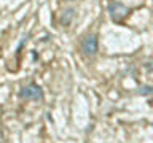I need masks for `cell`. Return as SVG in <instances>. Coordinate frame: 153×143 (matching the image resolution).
<instances>
[{"label": "cell", "mask_w": 153, "mask_h": 143, "mask_svg": "<svg viewBox=\"0 0 153 143\" xmlns=\"http://www.w3.org/2000/svg\"><path fill=\"white\" fill-rule=\"evenodd\" d=\"M97 49H99V43H97V37L94 33H91L81 41V51H83L85 56L88 57H94L97 54Z\"/></svg>", "instance_id": "obj_1"}, {"label": "cell", "mask_w": 153, "mask_h": 143, "mask_svg": "<svg viewBox=\"0 0 153 143\" xmlns=\"http://www.w3.org/2000/svg\"><path fill=\"white\" fill-rule=\"evenodd\" d=\"M108 13H110V18L118 22V21H123L129 14V8L120 2H112L108 5Z\"/></svg>", "instance_id": "obj_2"}, {"label": "cell", "mask_w": 153, "mask_h": 143, "mask_svg": "<svg viewBox=\"0 0 153 143\" xmlns=\"http://www.w3.org/2000/svg\"><path fill=\"white\" fill-rule=\"evenodd\" d=\"M19 95H21L22 99H32V100H43V91L40 86L37 84H27L24 86V88L21 89V92H19Z\"/></svg>", "instance_id": "obj_3"}, {"label": "cell", "mask_w": 153, "mask_h": 143, "mask_svg": "<svg viewBox=\"0 0 153 143\" xmlns=\"http://www.w3.org/2000/svg\"><path fill=\"white\" fill-rule=\"evenodd\" d=\"M65 13H67V14H65V18L62 16V24H69V21H70L72 18H74V13H75V11H74V10L70 8V10H67Z\"/></svg>", "instance_id": "obj_4"}, {"label": "cell", "mask_w": 153, "mask_h": 143, "mask_svg": "<svg viewBox=\"0 0 153 143\" xmlns=\"http://www.w3.org/2000/svg\"><path fill=\"white\" fill-rule=\"evenodd\" d=\"M153 92V88L152 86H143V88L140 89V95H148Z\"/></svg>", "instance_id": "obj_5"}]
</instances>
